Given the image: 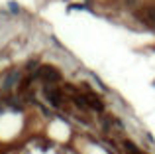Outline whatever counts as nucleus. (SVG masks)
<instances>
[]
</instances>
